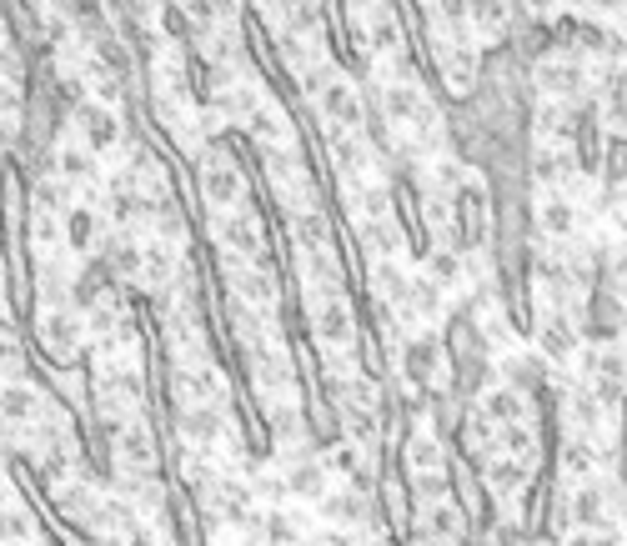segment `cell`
Listing matches in <instances>:
<instances>
[{"mask_svg":"<svg viewBox=\"0 0 627 546\" xmlns=\"http://www.w3.org/2000/svg\"><path fill=\"white\" fill-rule=\"evenodd\" d=\"M457 226H462V246H477L487 231V196L482 186H462L457 191Z\"/></svg>","mask_w":627,"mask_h":546,"instance_id":"obj_1","label":"cell"},{"mask_svg":"<svg viewBox=\"0 0 627 546\" xmlns=\"http://www.w3.org/2000/svg\"><path fill=\"white\" fill-rule=\"evenodd\" d=\"M0 416L16 421V426H26V421L41 416V396H36L31 386H6V391H0Z\"/></svg>","mask_w":627,"mask_h":546,"instance_id":"obj_2","label":"cell"},{"mask_svg":"<svg viewBox=\"0 0 627 546\" xmlns=\"http://www.w3.org/2000/svg\"><path fill=\"white\" fill-rule=\"evenodd\" d=\"M46 346H51V356L56 361H71V351H76V316H66V311H56V316H46Z\"/></svg>","mask_w":627,"mask_h":546,"instance_id":"obj_3","label":"cell"},{"mask_svg":"<svg viewBox=\"0 0 627 546\" xmlns=\"http://www.w3.org/2000/svg\"><path fill=\"white\" fill-rule=\"evenodd\" d=\"M437 366H442L437 341H412V346H407V376H412L417 386H427V381L437 376Z\"/></svg>","mask_w":627,"mask_h":546,"instance_id":"obj_4","label":"cell"},{"mask_svg":"<svg viewBox=\"0 0 627 546\" xmlns=\"http://www.w3.org/2000/svg\"><path fill=\"white\" fill-rule=\"evenodd\" d=\"M81 126H86L91 151H106V146L116 141V131H121V126H116V116H111V111H96V106H91V111H81Z\"/></svg>","mask_w":627,"mask_h":546,"instance_id":"obj_5","label":"cell"},{"mask_svg":"<svg viewBox=\"0 0 627 546\" xmlns=\"http://www.w3.org/2000/svg\"><path fill=\"white\" fill-rule=\"evenodd\" d=\"M322 106H327V116H337V121H347V126H357V121H362V116H357L362 106H357V96H352L342 81H337V86H327Z\"/></svg>","mask_w":627,"mask_h":546,"instance_id":"obj_6","label":"cell"},{"mask_svg":"<svg viewBox=\"0 0 627 546\" xmlns=\"http://www.w3.org/2000/svg\"><path fill=\"white\" fill-rule=\"evenodd\" d=\"M317 331H322V341H347V336H352V316H347V306L327 301L322 316H317Z\"/></svg>","mask_w":627,"mask_h":546,"instance_id":"obj_7","label":"cell"},{"mask_svg":"<svg viewBox=\"0 0 627 546\" xmlns=\"http://www.w3.org/2000/svg\"><path fill=\"white\" fill-rule=\"evenodd\" d=\"M206 196H211V201H236V196H241V176H236L231 166H211V171H206Z\"/></svg>","mask_w":627,"mask_h":546,"instance_id":"obj_8","label":"cell"},{"mask_svg":"<svg viewBox=\"0 0 627 546\" xmlns=\"http://www.w3.org/2000/svg\"><path fill=\"white\" fill-rule=\"evenodd\" d=\"M91 236H96V216H91L86 206L66 211V241H71L76 251H86V246H91Z\"/></svg>","mask_w":627,"mask_h":546,"instance_id":"obj_9","label":"cell"},{"mask_svg":"<svg viewBox=\"0 0 627 546\" xmlns=\"http://www.w3.org/2000/svg\"><path fill=\"white\" fill-rule=\"evenodd\" d=\"M31 536V516L16 511V506H0V546H16Z\"/></svg>","mask_w":627,"mask_h":546,"instance_id":"obj_10","label":"cell"},{"mask_svg":"<svg viewBox=\"0 0 627 546\" xmlns=\"http://www.w3.org/2000/svg\"><path fill=\"white\" fill-rule=\"evenodd\" d=\"M61 176L66 181H86L91 176V156L86 151H61Z\"/></svg>","mask_w":627,"mask_h":546,"instance_id":"obj_11","label":"cell"},{"mask_svg":"<svg viewBox=\"0 0 627 546\" xmlns=\"http://www.w3.org/2000/svg\"><path fill=\"white\" fill-rule=\"evenodd\" d=\"M487 411H492V416H497V421H512V416H517V411H522V401H517V396H512V391H497V396H492V401H487Z\"/></svg>","mask_w":627,"mask_h":546,"instance_id":"obj_12","label":"cell"},{"mask_svg":"<svg viewBox=\"0 0 627 546\" xmlns=\"http://www.w3.org/2000/svg\"><path fill=\"white\" fill-rule=\"evenodd\" d=\"M216 426H221V421H216V411H191V416H186V431H191V436H201V441H206Z\"/></svg>","mask_w":627,"mask_h":546,"instance_id":"obj_13","label":"cell"},{"mask_svg":"<svg viewBox=\"0 0 627 546\" xmlns=\"http://www.w3.org/2000/svg\"><path fill=\"white\" fill-rule=\"evenodd\" d=\"M126 456H131V461H151V441H146V431H126Z\"/></svg>","mask_w":627,"mask_h":546,"instance_id":"obj_14","label":"cell"},{"mask_svg":"<svg viewBox=\"0 0 627 546\" xmlns=\"http://www.w3.org/2000/svg\"><path fill=\"white\" fill-rule=\"evenodd\" d=\"M16 106H21V96H16L11 86H0V116H11Z\"/></svg>","mask_w":627,"mask_h":546,"instance_id":"obj_15","label":"cell"},{"mask_svg":"<svg viewBox=\"0 0 627 546\" xmlns=\"http://www.w3.org/2000/svg\"><path fill=\"white\" fill-rule=\"evenodd\" d=\"M6 61H11V56H6V46H0V76H6Z\"/></svg>","mask_w":627,"mask_h":546,"instance_id":"obj_16","label":"cell"}]
</instances>
